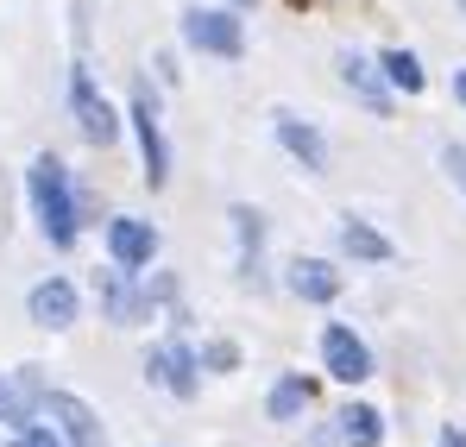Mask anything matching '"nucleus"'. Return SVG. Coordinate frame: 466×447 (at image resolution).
<instances>
[{"mask_svg": "<svg viewBox=\"0 0 466 447\" xmlns=\"http://www.w3.org/2000/svg\"><path fill=\"white\" fill-rule=\"evenodd\" d=\"M25 189H32V208H38V221H45V239H51V246H76L82 221H76V196H70V170H64L51 151L32 157Z\"/></svg>", "mask_w": 466, "mask_h": 447, "instance_id": "f257e3e1", "label": "nucleus"}, {"mask_svg": "<svg viewBox=\"0 0 466 447\" xmlns=\"http://www.w3.org/2000/svg\"><path fill=\"white\" fill-rule=\"evenodd\" d=\"M183 45L208 51V57H239L246 51V25L233 13H221V6H189L183 13Z\"/></svg>", "mask_w": 466, "mask_h": 447, "instance_id": "f03ea898", "label": "nucleus"}, {"mask_svg": "<svg viewBox=\"0 0 466 447\" xmlns=\"http://www.w3.org/2000/svg\"><path fill=\"white\" fill-rule=\"evenodd\" d=\"M38 403H45V416L57 422V435H64L70 447H107L101 416H95L82 397H70V391H38Z\"/></svg>", "mask_w": 466, "mask_h": 447, "instance_id": "7ed1b4c3", "label": "nucleus"}, {"mask_svg": "<svg viewBox=\"0 0 466 447\" xmlns=\"http://www.w3.org/2000/svg\"><path fill=\"white\" fill-rule=\"evenodd\" d=\"M70 107H76V127L88 146H114L120 139V120H114V107L101 101V88H95V76L76 70V82H70Z\"/></svg>", "mask_w": 466, "mask_h": 447, "instance_id": "20e7f679", "label": "nucleus"}, {"mask_svg": "<svg viewBox=\"0 0 466 447\" xmlns=\"http://www.w3.org/2000/svg\"><path fill=\"white\" fill-rule=\"evenodd\" d=\"M321 360H328V378H340V384H366L372 378V353H366V340L353 334V328H321Z\"/></svg>", "mask_w": 466, "mask_h": 447, "instance_id": "39448f33", "label": "nucleus"}, {"mask_svg": "<svg viewBox=\"0 0 466 447\" xmlns=\"http://www.w3.org/2000/svg\"><path fill=\"white\" fill-rule=\"evenodd\" d=\"M202 360L183 347V340H164V347H152V360H146V378L152 384H164L170 397H196V384H202Z\"/></svg>", "mask_w": 466, "mask_h": 447, "instance_id": "423d86ee", "label": "nucleus"}, {"mask_svg": "<svg viewBox=\"0 0 466 447\" xmlns=\"http://www.w3.org/2000/svg\"><path fill=\"white\" fill-rule=\"evenodd\" d=\"M127 278H133L127 265H120V271H101V309H107V321H114V328H139V321L152 315V297H146V290H133Z\"/></svg>", "mask_w": 466, "mask_h": 447, "instance_id": "0eeeda50", "label": "nucleus"}, {"mask_svg": "<svg viewBox=\"0 0 466 447\" xmlns=\"http://www.w3.org/2000/svg\"><path fill=\"white\" fill-rule=\"evenodd\" d=\"M133 133H139V151H146V183L164 189V177H170V151H164L157 107H152V95H146V88H139V101H133Z\"/></svg>", "mask_w": 466, "mask_h": 447, "instance_id": "6e6552de", "label": "nucleus"}, {"mask_svg": "<svg viewBox=\"0 0 466 447\" xmlns=\"http://www.w3.org/2000/svg\"><path fill=\"white\" fill-rule=\"evenodd\" d=\"M107 252H114V265H127V271H139V265H152L157 252V233L152 221H107Z\"/></svg>", "mask_w": 466, "mask_h": 447, "instance_id": "1a4fd4ad", "label": "nucleus"}, {"mask_svg": "<svg viewBox=\"0 0 466 447\" xmlns=\"http://www.w3.org/2000/svg\"><path fill=\"white\" fill-rule=\"evenodd\" d=\"M278 139H284V151H290L303 170H328V146H321V133H315L309 120H297V114H278Z\"/></svg>", "mask_w": 466, "mask_h": 447, "instance_id": "9d476101", "label": "nucleus"}, {"mask_svg": "<svg viewBox=\"0 0 466 447\" xmlns=\"http://www.w3.org/2000/svg\"><path fill=\"white\" fill-rule=\"evenodd\" d=\"M25 309H32V321H38V328H70V321H76V290H70L64 278H51V284H38V290H32Z\"/></svg>", "mask_w": 466, "mask_h": 447, "instance_id": "9b49d317", "label": "nucleus"}, {"mask_svg": "<svg viewBox=\"0 0 466 447\" xmlns=\"http://www.w3.org/2000/svg\"><path fill=\"white\" fill-rule=\"evenodd\" d=\"M290 290L303 302H334L340 297V271H334L328 259H297V265H290Z\"/></svg>", "mask_w": 466, "mask_h": 447, "instance_id": "f8f14e48", "label": "nucleus"}, {"mask_svg": "<svg viewBox=\"0 0 466 447\" xmlns=\"http://www.w3.org/2000/svg\"><path fill=\"white\" fill-rule=\"evenodd\" d=\"M379 435H385V416L366 410V403H353V410L334 416V442L340 447H379Z\"/></svg>", "mask_w": 466, "mask_h": 447, "instance_id": "ddd939ff", "label": "nucleus"}, {"mask_svg": "<svg viewBox=\"0 0 466 447\" xmlns=\"http://www.w3.org/2000/svg\"><path fill=\"white\" fill-rule=\"evenodd\" d=\"M309 403H315V384L303 372H290V378H278V391H271V403H265V410H271V422H297Z\"/></svg>", "mask_w": 466, "mask_h": 447, "instance_id": "4468645a", "label": "nucleus"}, {"mask_svg": "<svg viewBox=\"0 0 466 447\" xmlns=\"http://www.w3.org/2000/svg\"><path fill=\"white\" fill-rule=\"evenodd\" d=\"M340 252H347V259H366V265H385L390 239L379 233V227H366V221H340Z\"/></svg>", "mask_w": 466, "mask_h": 447, "instance_id": "2eb2a0df", "label": "nucleus"}, {"mask_svg": "<svg viewBox=\"0 0 466 447\" xmlns=\"http://www.w3.org/2000/svg\"><path fill=\"white\" fill-rule=\"evenodd\" d=\"M379 70H385V82H390V88H403V95H416V88L429 82L422 64H416L410 51H385V57H379Z\"/></svg>", "mask_w": 466, "mask_h": 447, "instance_id": "dca6fc26", "label": "nucleus"}, {"mask_svg": "<svg viewBox=\"0 0 466 447\" xmlns=\"http://www.w3.org/2000/svg\"><path fill=\"white\" fill-rule=\"evenodd\" d=\"M340 76H347V88H360V95L385 114V82L372 76V64H366V57H353V51H347V57H340Z\"/></svg>", "mask_w": 466, "mask_h": 447, "instance_id": "f3484780", "label": "nucleus"}, {"mask_svg": "<svg viewBox=\"0 0 466 447\" xmlns=\"http://www.w3.org/2000/svg\"><path fill=\"white\" fill-rule=\"evenodd\" d=\"M25 397H32V391H25V378L13 372H0V422H19V429H25V422H32V403H25Z\"/></svg>", "mask_w": 466, "mask_h": 447, "instance_id": "a211bd4d", "label": "nucleus"}, {"mask_svg": "<svg viewBox=\"0 0 466 447\" xmlns=\"http://www.w3.org/2000/svg\"><path fill=\"white\" fill-rule=\"evenodd\" d=\"M202 366H215V372H233V366H239V347H233V340H208V347H202Z\"/></svg>", "mask_w": 466, "mask_h": 447, "instance_id": "6ab92c4d", "label": "nucleus"}, {"mask_svg": "<svg viewBox=\"0 0 466 447\" xmlns=\"http://www.w3.org/2000/svg\"><path fill=\"white\" fill-rule=\"evenodd\" d=\"M233 227H239V239H246V252H258V239H265V221H258L252 208H233Z\"/></svg>", "mask_w": 466, "mask_h": 447, "instance_id": "aec40b11", "label": "nucleus"}, {"mask_svg": "<svg viewBox=\"0 0 466 447\" xmlns=\"http://www.w3.org/2000/svg\"><path fill=\"white\" fill-rule=\"evenodd\" d=\"M19 447H64V435H57V429H38V422H25V429H19Z\"/></svg>", "mask_w": 466, "mask_h": 447, "instance_id": "412c9836", "label": "nucleus"}, {"mask_svg": "<svg viewBox=\"0 0 466 447\" xmlns=\"http://www.w3.org/2000/svg\"><path fill=\"white\" fill-rule=\"evenodd\" d=\"M441 164H448V177L466 189V146H448V151H441Z\"/></svg>", "mask_w": 466, "mask_h": 447, "instance_id": "4be33fe9", "label": "nucleus"}, {"mask_svg": "<svg viewBox=\"0 0 466 447\" xmlns=\"http://www.w3.org/2000/svg\"><path fill=\"white\" fill-rule=\"evenodd\" d=\"M441 447H466V435H461V429H448V435H441Z\"/></svg>", "mask_w": 466, "mask_h": 447, "instance_id": "5701e85b", "label": "nucleus"}, {"mask_svg": "<svg viewBox=\"0 0 466 447\" xmlns=\"http://www.w3.org/2000/svg\"><path fill=\"white\" fill-rule=\"evenodd\" d=\"M454 95H461V101H466V70H454Z\"/></svg>", "mask_w": 466, "mask_h": 447, "instance_id": "b1692460", "label": "nucleus"}]
</instances>
